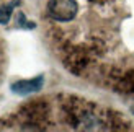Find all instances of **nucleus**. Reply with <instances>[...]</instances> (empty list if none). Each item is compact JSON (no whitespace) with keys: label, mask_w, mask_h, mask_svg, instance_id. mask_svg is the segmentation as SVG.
Wrapping results in <instances>:
<instances>
[{"label":"nucleus","mask_w":134,"mask_h":132,"mask_svg":"<svg viewBox=\"0 0 134 132\" xmlns=\"http://www.w3.org/2000/svg\"><path fill=\"white\" fill-rule=\"evenodd\" d=\"M43 82H44V78L39 75L36 78H31V80H21V82L13 83L12 90L18 95H30V93H35V91H38L41 88Z\"/></svg>","instance_id":"nucleus-2"},{"label":"nucleus","mask_w":134,"mask_h":132,"mask_svg":"<svg viewBox=\"0 0 134 132\" xmlns=\"http://www.w3.org/2000/svg\"><path fill=\"white\" fill-rule=\"evenodd\" d=\"M12 11H13V3L3 5L2 8H0V23H7V21H8Z\"/></svg>","instance_id":"nucleus-3"},{"label":"nucleus","mask_w":134,"mask_h":132,"mask_svg":"<svg viewBox=\"0 0 134 132\" xmlns=\"http://www.w3.org/2000/svg\"><path fill=\"white\" fill-rule=\"evenodd\" d=\"M48 13L57 21H70L77 13L75 0H49Z\"/></svg>","instance_id":"nucleus-1"}]
</instances>
